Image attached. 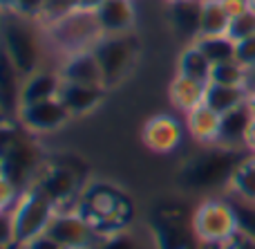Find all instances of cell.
I'll return each mask as SVG.
<instances>
[{
	"label": "cell",
	"mask_w": 255,
	"mask_h": 249,
	"mask_svg": "<svg viewBox=\"0 0 255 249\" xmlns=\"http://www.w3.org/2000/svg\"><path fill=\"white\" fill-rule=\"evenodd\" d=\"M249 88H255V67L251 70V85H249Z\"/></svg>",
	"instance_id": "obj_40"
},
{
	"label": "cell",
	"mask_w": 255,
	"mask_h": 249,
	"mask_svg": "<svg viewBox=\"0 0 255 249\" xmlns=\"http://www.w3.org/2000/svg\"><path fill=\"white\" fill-rule=\"evenodd\" d=\"M247 106H249V110H251V115H253V119H255V88H249Z\"/></svg>",
	"instance_id": "obj_38"
},
{
	"label": "cell",
	"mask_w": 255,
	"mask_h": 249,
	"mask_svg": "<svg viewBox=\"0 0 255 249\" xmlns=\"http://www.w3.org/2000/svg\"><path fill=\"white\" fill-rule=\"evenodd\" d=\"M247 4H249V9L255 13V0H247Z\"/></svg>",
	"instance_id": "obj_41"
},
{
	"label": "cell",
	"mask_w": 255,
	"mask_h": 249,
	"mask_svg": "<svg viewBox=\"0 0 255 249\" xmlns=\"http://www.w3.org/2000/svg\"><path fill=\"white\" fill-rule=\"evenodd\" d=\"M211 81L222 85H242V88H249L251 85V70L244 67L238 58H233V61L213 65Z\"/></svg>",
	"instance_id": "obj_27"
},
{
	"label": "cell",
	"mask_w": 255,
	"mask_h": 249,
	"mask_svg": "<svg viewBox=\"0 0 255 249\" xmlns=\"http://www.w3.org/2000/svg\"><path fill=\"white\" fill-rule=\"evenodd\" d=\"M244 148H247L251 155H255V119L251 121V126H249L247 135H244Z\"/></svg>",
	"instance_id": "obj_37"
},
{
	"label": "cell",
	"mask_w": 255,
	"mask_h": 249,
	"mask_svg": "<svg viewBox=\"0 0 255 249\" xmlns=\"http://www.w3.org/2000/svg\"><path fill=\"white\" fill-rule=\"evenodd\" d=\"M56 70H58V74H61V79L70 81V83L103 85L101 67H99V61L92 49L61 58V65H58ZM103 88H106V85H103Z\"/></svg>",
	"instance_id": "obj_14"
},
{
	"label": "cell",
	"mask_w": 255,
	"mask_h": 249,
	"mask_svg": "<svg viewBox=\"0 0 255 249\" xmlns=\"http://www.w3.org/2000/svg\"><path fill=\"white\" fill-rule=\"evenodd\" d=\"M94 249H143V245H141L128 229H121V232L101 236L99 243L94 245Z\"/></svg>",
	"instance_id": "obj_28"
},
{
	"label": "cell",
	"mask_w": 255,
	"mask_h": 249,
	"mask_svg": "<svg viewBox=\"0 0 255 249\" xmlns=\"http://www.w3.org/2000/svg\"><path fill=\"white\" fill-rule=\"evenodd\" d=\"M16 121V119H13ZM38 146L31 139V133L25 130L16 121V126L4 119L2 126V162H0V175L9 178L20 191L31 187L34 175L43 164Z\"/></svg>",
	"instance_id": "obj_4"
},
{
	"label": "cell",
	"mask_w": 255,
	"mask_h": 249,
	"mask_svg": "<svg viewBox=\"0 0 255 249\" xmlns=\"http://www.w3.org/2000/svg\"><path fill=\"white\" fill-rule=\"evenodd\" d=\"M45 43V29L36 20L16 11H2V54L22 79L43 67Z\"/></svg>",
	"instance_id": "obj_2"
},
{
	"label": "cell",
	"mask_w": 255,
	"mask_h": 249,
	"mask_svg": "<svg viewBox=\"0 0 255 249\" xmlns=\"http://www.w3.org/2000/svg\"><path fill=\"white\" fill-rule=\"evenodd\" d=\"M43 29L47 45L54 52L61 54V58L94 49V45L106 36L99 25L97 11H81V9H74L61 20L52 22Z\"/></svg>",
	"instance_id": "obj_5"
},
{
	"label": "cell",
	"mask_w": 255,
	"mask_h": 249,
	"mask_svg": "<svg viewBox=\"0 0 255 249\" xmlns=\"http://www.w3.org/2000/svg\"><path fill=\"white\" fill-rule=\"evenodd\" d=\"M242 160L244 157L238 153V148H226L217 144V151L195 157L184 169L181 178L193 189H208L220 182L229 184L231 175H233V171L238 169V164Z\"/></svg>",
	"instance_id": "obj_9"
},
{
	"label": "cell",
	"mask_w": 255,
	"mask_h": 249,
	"mask_svg": "<svg viewBox=\"0 0 255 249\" xmlns=\"http://www.w3.org/2000/svg\"><path fill=\"white\" fill-rule=\"evenodd\" d=\"M56 214V205L45 193H40L36 187L25 189L18 198V202L13 205V209L2 214L4 249H9L11 245L22 249L29 241H34L36 236L47 232Z\"/></svg>",
	"instance_id": "obj_1"
},
{
	"label": "cell",
	"mask_w": 255,
	"mask_h": 249,
	"mask_svg": "<svg viewBox=\"0 0 255 249\" xmlns=\"http://www.w3.org/2000/svg\"><path fill=\"white\" fill-rule=\"evenodd\" d=\"M240 232V220L233 202L222 198H208L193 214V234L202 245L229 241Z\"/></svg>",
	"instance_id": "obj_8"
},
{
	"label": "cell",
	"mask_w": 255,
	"mask_h": 249,
	"mask_svg": "<svg viewBox=\"0 0 255 249\" xmlns=\"http://www.w3.org/2000/svg\"><path fill=\"white\" fill-rule=\"evenodd\" d=\"M235 58H238L244 67L253 70L255 67V36H251V38H247V40H240L238 43V56Z\"/></svg>",
	"instance_id": "obj_33"
},
{
	"label": "cell",
	"mask_w": 255,
	"mask_h": 249,
	"mask_svg": "<svg viewBox=\"0 0 255 249\" xmlns=\"http://www.w3.org/2000/svg\"><path fill=\"white\" fill-rule=\"evenodd\" d=\"M76 211L92 225L99 236H108V234L128 229L132 207L130 200L117 189L106 187V184H88L85 191L81 193Z\"/></svg>",
	"instance_id": "obj_3"
},
{
	"label": "cell",
	"mask_w": 255,
	"mask_h": 249,
	"mask_svg": "<svg viewBox=\"0 0 255 249\" xmlns=\"http://www.w3.org/2000/svg\"><path fill=\"white\" fill-rule=\"evenodd\" d=\"M181 124L172 115H154L145 121L143 130H141V139L143 144L154 153H172L181 144Z\"/></svg>",
	"instance_id": "obj_12"
},
{
	"label": "cell",
	"mask_w": 255,
	"mask_h": 249,
	"mask_svg": "<svg viewBox=\"0 0 255 249\" xmlns=\"http://www.w3.org/2000/svg\"><path fill=\"white\" fill-rule=\"evenodd\" d=\"M231 16L222 0H202V18H199V36L229 34Z\"/></svg>",
	"instance_id": "obj_23"
},
{
	"label": "cell",
	"mask_w": 255,
	"mask_h": 249,
	"mask_svg": "<svg viewBox=\"0 0 255 249\" xmlns=\"http://www.w3.org/2000/svg\"><path fill=\"white\" fill-rule=\"evenodd\" d=\"M97 18L103 34H130L136 22L134 0H106L97 9Z\"/></svg>",
	"instance_id": "obj_15"
},
{
	"label": "cell",
	"mask_w": 255,
	"mask_h": 249,
	"mask_svg": "<svg viewBox=\"0 0 255 249\" xmlns=\"http://www.w3.org/2000/svg\"><path fill=\"white\" fill-rule=\"evenodd\" d=\"M47 234L56 238L65 249H94V245L101 238L76 209L58 211L49 225Z\"/></svg>",
	"instance_id": "obj_11"
},
{
	"label": "cell",
	"mask_w": 255,
	"mask_h": 249,
	"mask_svg": "<svg viewBox=\"0 0 255 249\" xmlns=\"http://www.w3.org/2000/svg\"><path fill=\"white\" fill-rule=\"evenodd\" d=\"M168 4H179V2H188V0H166Z\"/></svg>",
	"instance_id": "obj_42"
},
{
	"label": "cell",
	"mask_w": 255,
	"mask_h": 249,
	"mask_svg": "<svg viewBox=\"0 0 255 249\" xmlns=\"http://www.w3.org/2000/svg\"><path fill=\"white\" fill-rule=\"evenodd\" d=\"M72 119L70 110L58 97L47 99V101H36V103H25L18 110L16 121L31 135H45L54 133V130L63 128L67 121Z\"/></svg>",
	"instance_id": "obj_10"
},
{
	"label": "cell",
	"mask_w": 255,
	"mask_h": 249,
	"mask_svg": "<svg viewBox=\"0 0 255 249\" xmlns=\"http://www.w3.org/2000/svg\"><path fill=\"white\" fill-rule=\"evenodd\" d=\"M106 94H108V88H103V85H83V83L63 81L58 99L65 103V108L70 110L72 117H81L97 110L103 103Z\"/></svg>",
	"instance_id": "obj_13"
},
{
	"label": "cell",
	"mask_w": 255,
	"mask_h": 249,
	"mask_svg": "<svg viewBox=\"0 0 255 249\" xmlns=\"http://www.w3.org/2000/svg\"><path fill=\"white\" fill-rule=\"evenodd\" d=\"M251 121H253V115L247 103L226 112V115H222V133H220V142L217 144L226 148H238L240 144L244 146V135H247Z\"/></svg>",
	"instance_id": "obj_20"
},
{
	"label": "cell",
	"mask_w": 255,
	"mask_h": 249,
	"mask_svg": "<svg viewBox=\"0 0 255 249\" xmlns=\"http://www.w3.org/2000/svg\"><path fill=\"white\" fill-rule=\"evenodd\" d=\"M0 7H2V11H16L18 0H0Z\"/></svg>",
	"instance_id": "obj_39"
},
{
	"label": "cell",
	"mask_w": 255,
	"mask_h": 249,
	"mask_svg": "<svg viewBox=\"0 0 255 249\" xmlns=\"http://www.w3.org/2000/svg\"><path fill=\"white\" fill-rule=\"evenodd\" d=\"M172 7V22L181 36L193 43L199 36V18H202V0H188V2L170 4Z\"/></svg>",
	"instance_id": "obj_24"
},
{
	"label": "cell",
	"mask_w": 255,
	"mask_h": 249,
	"mask_svg": "<svg viewBox=\"0 0 255 249\" xmlns=\"http://www.w3.org/2000/svg\"><path fill=\"white\" fill-rule=\"evenodd\" d=\"M20 88L22 76L2 54V72H0V101L4 108V119H16L20 110Z\"/></svg>",
	"instance_id": "obj_19"
},
{
	"label": "cell",
	"mask_w": 255,
	"mask_h": 249,
	"mask_svg": "<svg viewBox=\"0 0 255 249\" xmlns=\"http://www.w3.org/2000/svg\"><path fill=\"white\" fill-rule=\"evenodd\" d=\"M186 126L190 137L199 144H217L222 133V115L204 103L186 115Z\"/></svg>",
	"instance_id": "obj_18"
},
{
	"label": "cell",
	"mask_w": 255,
	"mask_h": 249,
	"mask_svg": "<svg viewBox=\"0 0 255 249\" xmlns=\"http://www.w3.org/2000/svg\"><path fill=\"white\" fill-rule=\"evenodd\" d=\"M249 99V88L242 85H222V83H208L206 85V106L213 108L220 115L235 110V108L244 106Z\"/></svg>",
	"instance_id": "obj_21"
},
{
	"label": "cell",
	"mask_w": 255,
	"mask_h": 249,
	"mask_svg": "<svg viewBox=\"0 0 255 249\" xmlns=\"http://www.w3.org/2000/svg\"><path fill=\"white\" fill-rule=\"evenodd\" d=\"M222 2H224V9L229 11L231 20H233L235 16H240V13H244V11L249 9L247 0H222Z\"/></svg>",
	"instance_id": "obj_35"
},
{
	"label": "cell",
	"mask_w": 255,
	"mask_h": 249,
	"mask_svg": "<svg viewBox=\"0 0 255 249\" xmlns=\"http://www.w3.org/2000/svg\"><path fill=\"white\" fill-rule=\"evenodd\" d=\"M229 36L235 40V43L255 36V13L251 11V9H247L244 13H240V16H235L233 20H231Z\"/></svg>",
	"instance_id": "obj_29"
},
{
	"label": "cell",
	"mask_w": 255,
	"mask_h": 249,
	"mask_svg": "<svg viewBox=\"0 0 255 249\" xmlns=\"http://www.w3.org/2000/svg\"><path fill=\"white\" fill-rule=\"evenodd\" d=\"M22 249H65V247L54 236H49V234L45 232V234H40V236H36L34 241H29Z\"/></svg>",
	"instance_id": "obj_34"
},
{
	"label": "cell",
	"mask_w": 255,
	"mask_h": 249,
	"mask_svg": "<svg viewBox=\"0 0 255 249\" xmlns=\"http://www.w3.org/2000/svg\"><path fill=\"white\" fill-rule=\"evenodd\" d=\"M61 85H63V79L58 74V70H45V67H40L38 72L22 79L20 106L36 103V101H47V99L58 97Z\"/></svg>",
	"instance_id": "obj_16"
},
{
	"label": "cell",
	"mask_w": 255,
	"mask_h": 249,
	"mask_svg": "<svg viewBox=\"0 0 255 249\" xmlns=\"http://www.w3.org/2000/svg\"><path fill=\"white\" fill-rule=\"evenodd\" d=\"M20 193L22 191L11 182V180L0 175V211H2V214H4V211H11L13 209V205L18 202Z\"/></svg>",
	"instance_id": "obj_30"
},
{
	"label": "cell",
	"mask_w": 255,
	"mask_h": 249,
	"mask_svg": "<svg viewBox=\"0 0 255 249\" xmlns=\"http://www.w3.org/2000/svg\"><path fill=\"white\" fill-rule=\"evenodd\" d=\"M197 47L211 58L213 65L217 63H226V61H233L238 56V43L231 38L229 34H220V36H197Z\"/></svg>",
	"instance_id": "obj_26"
},
{
	"label": "cell",
	"mask_w": 255,
	"mask_h": 249,
	"mask_svg": "<svg viewBox=\"0 0 255 249\" xmlns=\"http://www.w3.org/2000/svg\"><path fill=\"white\" fill-rule=\"evenodd\" d=\"M177 74L197 79V81H202V83H211L213 63H211V58L197 47V43H188L179 52V58H177Z\"/></svg>",
	"instance_id": "obj_22"
},
{
	"label": "cell",
	"mask_w": 255,
	"mask_h": 249,
	"mask_svg": "<svg viewBox=\"0 0 255 249\" xmlns=\"http://www.w3.org/2000/svg\"><path fill=\"white\" fill-rule=\"evenodd\" d=\"M106 0H72L74 9H81V11H97Z\"/></svg>",
	"instance_id": "obj_36"
},
{
	"label": "cell",
	"mask_w": 255,
	"mask_h": 249,
	"mask_svg": "<svg viewBox=\"0 0 255 249\" xmlns=\"http://www.w3.org/2000/svg\"><path fill=\"white\" fill-rule=\"evenodd\" d=\"M202 249H255V241L244 232H238L229 241L215 243V245H202Z\"/></svg>",
	"instance_id": "obj_31"
},
{
	"label": "cell",
	"mask_w": 255,
	"mask_h": 249,
	"mask_svg": "<svg viewBox=\"0 0 255 249\" xmlns=\"http://www.w3.org/2000/svg\"><path fill=\"white\" fill-rule=\"evenodd\" d=\"M206 85L208 83H202V81L190 79V76L175 74V79L168 85L170 103L188 115L190 110L204 106V101H206Z\"/></svg>",
	"instance_id": "obj_17"
},
{
	"label": "cell",
	"mask_w": 255,
	"mask_h": 249,
	"mask_svg": "<svg viewBox=\"0 0 255 249\" xmlns=\"http://www.w3.org/2000/svg\"><path fill=\"white\" fill-rule=\"evenodd\" d=\"M83 173L72 160H45L38 173L34 175L31 187L49 198L58 211L76 209L81 193L85 191Z\"/></svg>",
	"instance_id": "obj_6"
},
{
	"label": "cell",
	"mask_w": 255,
	"mask_h": 249,
	"mask_svg": "<svg viewBox=\"0 0 255 249\" xmlns=\"http://www.w3.org/2000/svg\"><path fill=\"white\" fill-rule=\"evenodd\" d=\"M94 56L99 61L103 74V85L108 90L121 85L134 70L136 58H139L141 45L136 36L132 34H110L103 36L97 45H94Z\"/></svg>",
	"instance_id": "obj_7"
},
{
	"label": "cell",
	"mask_w": 255,
	"mask_h": 249,
	"mask_svg": "<svg viewBox=\"0 0 255 249\" xmlns=\"http://www.w3.org/2000/svg\"><path fill=\"white\" fill-rule=\"evenodd\" d=\"M45 4H47V0H18L16 13H20V16L31 18V20L38 22V18H40V13H43Z\"/></svg>",
	"instance_id": "obj_32"
},
{
	"label": "cell",
	"mask_w": 255,
	"mask_h": 249,
	"mask_svg": "<svg viewBox=\"0 0 255 249\" xmlns=\"http://www.w3.org/2000/svg\"><path fill=\"white\" fill-rule=\"evenodd\" d=\"M229 189L235 198L255 205V155L249 153V157H244L238 164L229 180Z\"/></svg>",
	"instance_id": "obj_25"
}]
</instances>
